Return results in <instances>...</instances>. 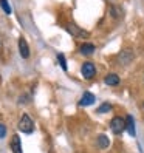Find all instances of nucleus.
<instances>
[{"label": "nucleus", "instance_id": "obj_1", "mask_svg": "<svg viewBox=\"0 0 144 153\" xmlns=\"http://www.w3.org/2000/svg\"><path fill=\"white\" fill-rule=\"evenodd\" d=\"M19 130L22 133H26V134H31L34 131V122L33 119L30 118V114L28 113H23L22 114V118L19 121Z\"/></svg>", "mask_w": 144, "mask_h": 153}, {"label": "nucleus", "instance_id": "obj_8", "mask_svg": "<svg viewBox=\"0 0 144 153\" xmlns=\"http://www.w3.org/2000/svg\"><path fill=\"white\" fill-rule=\"evenodd\" d=\"M93 104H95V94L90 93V91H85L82 94V97H81L79 105L81 107H88V105H93Z\"/></svg>", "mask_w": 144, "mask_h": 153}, {"label": "nucleus", "instance_id": "obj_4", "mask_svg": "<svg viewBox=\"0 0 144 153\" xmlns=\"http://www.w3.org/2000/svg\"><path fill=\"white\" fill-rule=\"evenodd\" d=\"M81 73H82V76H84L85 79L95 77V74H96V67H95V64H93V62H84L82 67H81Z\"/></svg>", "mask_w": 144, "mask_h": 153}, {"label": "nucleus", "instance_id": "obj_15", "mask_svg": "<svg viewBox=\"0 0 144 153\" xmlns=\"http://www.w3.org/2000/svg\"><path fill=\"white\" fill-rule=\"evenodd\" d=\"M112 110V105L109 104V102H104L101 107H98V113L99 114H102V113H109Z\"/></svg>", "mask_w": 144, "mask_h": 153}, {"label": "nucleus", "instance_id": "obj_9", "mask_svg": "<svg viewBox=\"0 0 144 153\" xmlns=\"http://www.w3.org/2000/svg\"><path fill=\"white\" fill-rule=\"evenodd\" d=\"M11 150H13V153H23L22 152V141H20L19 134H14L11 138Z\"/></svg>", "mask_w": 144, "mask_h": 153}, {"label": "nucleus", "instance_id": "obj_13", "mask_svg": "<svg viewBox=\"0 0 144 153\" xmlns=\"http://www.w3.org/2000/svg\"><path fill=\"white\" fill-rule=\"evenodd\" d=\"M110 14H112V17H113V19H121V17L124 16V11L121 10L119 6L112 5V6H110Z\"/></svg>", "mask_w": 144, "mask_h": 153}, {"label": "nucleus", "instance_id": "obj_11", "mask_svg": "<svg viewBox=\"0 0 144 153\" xmlns=\"http://www.w3.org/2000/svg\"><path fill=\"white\" fill-rule=\"evenodd\" d=\"M95 50H96L95 45L87 42V43H82V47H81L79 51H81V54H82V56H92L93 53H95Z\"/></svg>", "mask_w": 144, "mask_h": 153}, {"label": "nucleus", "instance_id": "obj_3", "mask_svg": "<svg viewBox=\"0 0 144 153\" xmlns=\"http://www.w3.org/2000/svg\"><path fill=\"white\" fill-rule=\"evenodd\" d=\"M110 128L115 134H121L125 130V122L121 116H115V118L110 121Z\"/></svg>", "mask_w": 144, "mask_h": 153}, {"label": "nucleus", "instance_id": "obj_10", "mask_svg": "<svg viewBox=\"0 0 144 153\" xmlns=\"http://www.w3.org/2000/svg\"><path fill=\"white\" fill-rule=\"evenodd\" d=\"M104 82H105V85H109V87H116V85H119L121 79H119L118 74L110 73V74H107V76L104 77Z\"/></svg>", "mask_w": 144, "mask_h": 153}, {"label": "nucleus", "instance_id": "obj_18", "mask_svg": "<svg viewBox=\"0 0 144 153\" xmlns=\"http://www.w3.org/2000/svg\"><path fill=\"white\" fill-rule=\"evenodd\" d=\"M143 105H144V104H143Z\"/></svg>", "mask_w": 144, "mask_h": 153}, {"label": "nucleus", "instance_id": "obj_12", "mask_svg": "<svg viewBox=\"0 0 144 153\" xmlns=\"http://www.w3.org/2000/svg\"><path fill=\"white\" fill-rule=\"evenodd\" d=\"M96 144H98V147L99 149H107L110 146V139L107 134H99V136L96 138Z\"/></svg>", "mask_w": 144, "mask_h": 153}, {"label": "nucleus", "instance_id": "obj_5", "mask_svg": "<svg viewBox=\"0 0 144 153\" xmlns=\"http://www.w3.org/2000/svg\"><path fill=\"white\" fill-rule=\"evenodd\" d=\"M132 60H133V51L130 48H124L118 56V62L121 65H129Z\"/></svg>", "mask_w": 144, "mask_h": 153}, {"label": "nucleus", "instance_id": "obj_14", "mask_svg": "<svg viewBox=\"0 0 144 153\" xmlns=\"http://www.w3.org/2000/svg\"><path fill=\"white\" fill-rule=\"evenodd\" d=\"M0 6H2V10H3V11H5V14H8V16H10V14L13 13V10H11L10 2H8V0H0Z\"/></svg>", "mask_w": 144, "mask_h": 153}, {"label": "nucleus", "instance_id": "obj_17", "mask_svg": "<svg viewBox=\"0 0 144 153\" xmlns=\"http://www.w3.org/2000/svg\"><path fill=\"white\" fill-rule=\"evenodd\" d=\"M6 136V127L5 124H0V138H5Z\"/></svg>", "mask_w": 144, "mask_h": 153}, {"label": "nucleus", "instance_id": "obj_7", "mask_svg": "<svg viewBox=\"0 0 144 153\" xmlns=\"http://www.w3.org/2000/svg\"><path fill=\"white\" fill-rule=\"evenodd\" d=\"M19 53L23 59H28L30 57V47H28V42L25 40V37L19 39Z\"/></svg>", "mask_w": 144, "mask_h": 153}, {"label": "nucleus", "instance_id": "obj_6", "mask_svg": "<svg viewBox=\"0 0 144 153\" xmlns=\"http://www.w3.org/2000/svg\"><path fill=\"white\" fill-rule=\"evenodd\" d=\"M125 130H127V133L130 134V136H137V130H135V118L132 114H127L125 116Z\"/></svg>", "mask_w": 144, "mask_h": 153}, {"label": "nucleus", "instance_id": "obj_16", "mask_svg": "<svg viewBox=\"0 0 144 153\" xmlns=\"http://www.w3.org/2000/svg\"><path fill=\"white\" fill-rule=\"evenodd\" d=\"M57 62H59V65L62 67V70H64V71H67V70H68V68H67V60H65L64 54H60V53L57 54Z\"/></svg>", "mask_w": 144, "mask_h": 153}, {"label": "nucleus", "instance_id": "obj_2", "mask_svg": "<svg viewBox=\"0 0 144 153\" xmlns=\"http://www.w3.org/2000/svg\"><path fill=\"white\" fill-rule=\"evenodd\" d=\"M67 31H68V34H71L73 37H78V39H88L90 37V33H87L82 28H79V26L75 25V23L67 25Z\"/></svg>", "mask_w": 144, "mask_h": 153}]
</instances>
